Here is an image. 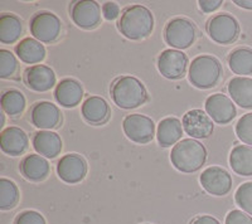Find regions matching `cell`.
<instances>
[{
    "instance_id": "33",
    "label": "cell",
    "mask_w": 252,
    "mask_h": 224,
    "mask_svg": "<svg viewBox=\"0 0 252 224\" xmlns=\"http://www.w3.org/2000/svg\"><path fill=\"white\" fill-rule=\"evenodd\" d=\"M14 224H46V221L40 213L35 210H26L15 218Z\"/></svg>"
},
{
    "instance_id": "8",
    "label": "cell",
    "mask_w": 252,
    "mask_h": 224,
    "mask_svg": "<svg viewBox=\"0 0 252 224\" xmlns=\"http://www.w3.org/2000/svg\"><path fill=\"white\" fill-rule=\"evenodd\" d=\"M123 130L126 138L136 144H148L155 136L154 121L141 113L126 116L123 121Z\"/></svg>"
},
{
    "instance_id": "19",
    "label": "cell",
    "mask_w": 252,
    "mask_h": 224,
    "mask_svg": "<svg viewBox=\"0 0 252 224\" xmlns=\"http://www.w3.org/2000/svg\"><path fill=\"white\" fill-rule=\"evenodd\" d=\"M83 97V88L78 81L64 78L56 86L55 98L63 107H75Z\"/></svg>"
},
{
    "instance_id": "31",
    "label": "cell",
    "mask_w": 252,
    "mask_h": 224,
    "mask_svg": "<svg viewBox=\"0 0 252 224\" xmlns=\"http://www.w3.org/2000/svg\"><path fill=\"white\" fill-rule=\"evenodd\" d=\"M18 69V62L15 56L10 51H0V77L9 78L15 75Z\"/></svg>"
},
{
    "instance_id": "3",
    "label": "cell",
    "mask_w": 252,
    "mask_h": 224,
    "mask_svg": "<svg viewBox=\"0 0 252 224\" xmlns=\"http://www.w3.org/2000/svg\"><path fill=\"white\" fill-rule=\"evenodd\" d=\"M112 101L125 110L136 109L148 100V92L140 80L134 76H121L112 82L110 88Z\"/></svg>"
},
{
    "instance_id": "10",
    "label": "cell",
    "mask_w": 252,
    "mask_h": 224,
    "mask_svg": "<svg viewBox=\"0 0 252 224\" xmlns=\"http://www.w3.org/2000/svg\"><path fill=\"white\" fill-rule=\"evenodd\" d=\"M188 67V57L178 49H165L158 57V69L168 80L183 77Z\"/></svg>"
},
{
    "instance_id": "14",
    "label": "cell",
    "mask_w": 252,
    "mask_h": 224,
    "mask_svg": "<svg viewBox=\"0 0 252 224\" xmlns=\"http://www.w3.org/2000/svg\"><path fill=\"white\" fill-rule=\"evenodd\" d=\"M61 111L55 104L40 101L33 105L31 110V121L35 127L42 130H52L61 124Z\"/></svg>"
},
{
    "instance_id": "17",
    "label": "cell",
    "mask_w": 252,
    "mask_h": 224,
    "mask_svg": "<svg viewBox=\"0 0 252 224\" xmlns=\"http://www.w3.org/2000/svg\"><path fill=\"white\" fill-rule=\"evenodd\" d=\"M29 145L28 135L24 130L17 126L6 127L0 135V147L4 154L10 156L22 155Z\"/></svg>"
},
{
    "instance_id": "23",
    "label": "cell",
    "mask_w": 252,
    "mask_h": 224,
    "mask_svg": "<svg viewBox=\"0 0 252 224\" xmlns=\"http://www.w3.org/2000/svg\"><path fill=\"white\" fill-rule=\"evenodd\" d=\"M20 171L28 180L40 181L49 174V163L44 156L31 154L20 163Z\"/></svg>"
},
{
    "instance_id": "15",
    "label": "cell",
    "mask_w": 252,
    "mask_h": 224,
    "mask_svg": "<svg viewBox=\"0 0 252 224\" xmlns=\"http://www.w3.org/2000/svg\"><path fill=\"white\" fill-rule=\"evenodd\" d=\"M24 81L27 86L37 92H46L56 84V75L53 69L44 64H35L26 69Z\"/></svg>"
},
{
    "instance_id": "29",
    "label": "cell",
    "mask_w": 252,
    "mask_h": 224,
    "mask_svg": "<svg viewBox=\"0 0 252 224\" xmlns=\"http://www.w3.org/2000/svg\"><path fill=\"white\" fill-rule=\"evenodd\" d=\"M19 201V190L14 181L6 178L0 179V208L8 210L14 208Z\"/></svg>"
},
{
    "instance_id": "1",
    "label": "cell",
    "mask_w": 252,
    "mask_h": 224,
    "mask_svg": "<svg viewBox=\"0 0 252 224\" xmlns=\"http://www.w3.org/2000/svg\"><path fill=\"white\" fill-rule=\"evenodd\" d=\"M119 30L124 37L139 40L148 37L154 29V17L144 5L127 6L119 20Z\"/></svg>"
},
{
    "instance_id": "4",
    "label": "cell",
    "mask_w": 252,
    "mask_h": 224,
    "mask_svg": "<svg viewBox=\"0 0 252 224\" xmlns=\"http://www.w3.org/2000/svg\"><path fill=\"white\" fill-rule=\"evenodd\" d=\"M222 66L213 56L202 55L195 57L189 66V81L197 88H212L220 81Z\"/></svg>"
},
{
    "instance_id": "25",
    "label": "cell",
    "mask_w": 252,
    "mask_h": 224,
    "mask_svg": "<svg viewBox=\"0 0 252 224\" xmlns=\"http://www.w3.org/2000/svg\"><path fill=\"white\" fill-rule=\"evenodd\" d=\"M229 165L241 176H252V146L237 145L229 154Z\"/></svg>"
},
{
    "instance_id": "18",
    "label": "cell",
    "mask_w": 252,
    "mask_h": 224,
    "mask_svg": "<svg viewBox=\"0 0 252 224\" xmlns=\"http://www.w3.org/2000/svg\"><path fill=\"white\" fill-rule=\"evenodd\" d=\"M33 147L39 155L53 159L62 151V140L51 130H40L33 136Z\"/></svg>"
},
{
    "instance_id": "6",
    "label": "cell",
    "mask_w": 252,
    "mask_h": 224,
    "mask_svg": "<svg viewBox=\"0 0 252 224\" xmlns=\"http://www.w3.org/2000/svg\"><path fill=\"white\" fill-rule=\"evenodd\" d=\"M29 29L34 39L40 43H52L60 37L62 24L60 18L53 13L39 12L32 17Z\"/></svg>"
},
{
    "instance_id": "5",
    "label": "cell",
    "mask_w": 252,
    "mask_h": 224,
    "mask_svg": "<svg viewBox=\"0 0 252 224\" xmlns=\"http://www.w3.org/2000/svg\"><path fill=\"white\" fill-rule=\"evenodd\" d=\"M195 35V26L187 18H174L166 24L164 29L166 44L175 49H186L192 46Z\"/></svg>"
},
{
    "instance_id": "37",
    "label": "cell",
    "mask_w": 252,
    "mask_h": 224,
    "mask_svg": "<svg viewBox=\"0 0 252 224\" xmlns=\"http://www.w3.org/2000/svg\"><path fill=\"white\" fill-rule=\"evenodd\" d=\"M190 224H220L218 219L212 216H198L195 217Z\"/></svg>"
},
{
    "instance_id": "24",
    "label": "cell",
    "mask_w": 252,
    "mask_h": 224,
    "mask_svg": "<svg viewBox=\"0 0 252 224\" xmlns=\"http://www.w3.org/2000/svg\"><path fill=\"white\" fill-rule=\"evenodd\" d=\"M15 53L22 62L27 64L39 63L46 57V48L34 38H24L15 46Z\"/></svg>"
},
{
    "instance_id": "12",
    "label": "cell",
    "mask_w": 252,
    "mask_h": 224,
    "mask_svg": "<svg viewBox=\"0 0 252 224\" xmlns=\"http://www.w3.org/2000/svg\"><path fill=\"white\" fill-rule=\"evenodd\" d=\"M206 112L215 122L220 125H226L236 117V106L228 96L223 93H215L206 100Z\"/></svg>"
},
{
    "instance_id": "36",
    "label": "cell",
    "mask_w": 252,
    "mask_h": 224,
    "mask_svg": "<svg viewBox=\"0 0 252 224\" xmlns=\"http://www.w3.org/2000/svg\"><path fill=\"white\" fill-rule=\"evenodd\" d=\"M198 4L204 13H212L217 10L223 3L220 0H201Z\"/></svg>"
},
{
    "instance_id": "2",
    "label": "cell",
    "mask_w": 252,
    "mask_h": 224,
    "mask_svg": "<svg viewBox=\"0 0 252 224\" xmlns=\"http://www.w3.org/2000/svg\"><path fill=\"white\" fill-rule=\"evenodd\" d=\"M207 160V150L195 139H184L174 145L170 152L173 167L182 172L198 171Z\"/></svg>"
},
{
    "instance_id": "26",
    "label": "cell",
    "mask_w": 252,
    "mask_h": 224,
    "mask_svg": "<svg viewBox=\"0 0 252 224\" xmlns=\"http://www.w3.org/2000/svg\"><path fill=\"white\" fill-rule=\"evenodd\" d=\"M228 66L238 77L252 75V49L242 47L232 51L228 56Z\"/></svg>"
},
{
    "instance_id": "13",
    "label": "cell",
    "mask_w": 252,
    "mask_h": 224,
    "mask_svg": "<svg viewBox=\"0 0 252 224\" xmlns=\"http://www.w3.org/2000/svg\"><path fill=\"white\" fill-rule=\"evenodd\" d=\"M57 174L67 184L80 183L87 174L86 160L78 154H67L58 161Z\"/></svg>"
},
{
    "instance_id": "27",
    "label": "cell",
    "mask_w": 252,
    "mask_h": 224,
    "mask_svg": "<svg viewBox=\"0 0 252 224\" xmlns=\"http://www.w3.org/2000/svg\"><path fill=\"white\" fill-rule=\"evenodd\" d=\"M23 26L14 14H3L0 17V42L3 44L15 43L22 35Z\"/></svg>"
},
{
    "instance_id": "21",
    "label": "cell",
    "mask_w": 252,
    "mask_h": 224,
    "mask_svg": "<svg viewBox=\"0 0 252 224\" xmlns=\"http://www.w3.org/2000/svg\"><path fill=\"white\" fill-rule=\"evenodd\" d=\"M183 135V125L177 117H165L159 122L157 130V139L159 145L169 147L177 145Z\"/></svg>"
},
{
    "instance_id": "22",
    "label": "cell",
    "mask_w": 252,
    "mask_h": 224,
    "mask_svg": "<svg viewBox=\"0 0 252 224\" xmlns=\"http://www.w3.org/2000/svg\"><path fill=\"white\" fill-rule=\"evenodd\" d=\"M227 89L236 105L242 109H252V78L233 77Z\"/></svg>"
},
{
    "instance_id": "32",
    "label": "cell",
    "mask_w": 252,
    "mask_h": 224,
    "mask_svg": "<svg viewBox=\"0 0 252 224\" xmlns=\"http://www.w3.org/2000/svg\"><path fill=\"white\" fill-rule=\"evenodd\" d=\"M236 135L244 144L252 146V112L245 113L236 124Z\"/></svg>"
},
{
    "instance_id": "11",
    "label": "cell",
    "mask_w": 252,
    "mask_h": 224,
    "mask_svg": "<svg viewBox=\"0 0 252 224\" xmlns=\"http://www.w3.org/2000/svg\"><path fill=\"white\" fill-rule=\"evenodd\" d=\"M183 130L190 139H207L212 135L215 125L208 113L202 110H190L183 116L182 120Z\"/></svg>"
},
{
    "instance_id": "35",
    "label": "cell",
    "mask_w": 252,
    "mask_h": 224,
    "mask_svg": "<svg viewBox=\"0 0 252 224\" xmlns=\"http://www.w3.org/2000/svg\"><path fill=\"white\" fill-rule=\"evenodd\" d=\"M102 14L105 17V19L114 20L120 15V8L114 1H106L102 5Z\"/></svg>"
},
{
    "instance_id": "7",
    "label": "cell",
    "mask_w": 252,
    "mask_h": 224,
    "mask_svg": "<svg viewBox=\"0 0 252 224\" xmlns=\"http://www.w3.org/2000/svg\"><path fill=\"white\" fill-rule=\"evenodd\" d=\"M209 37L218 44H229L240 35V24L235 17L227 13H220L209 19L207 24Z\"/></svg>"
},
{
    "instance_id": "20",
    "label": "cell",
    "mask_w": 252,
    "mask_h": 224,
    "mask_svg": "<svg viewBox=\"0 0 252 224\" xmlns=\"http://www.w3.org/2000/svg\"><path fill=\"white\" fill-rule=\"evenodd\" d=\"M83 118L91 125H101L106 122L110 116V106L106 101L98 96H90L83 101L81 107Z\"/></svg>"
},
{
    "instance_id": "30",
    "label": "cell",
    "mask_w": 252,
    "mask_h": 224,
    "mask_svg": "<svg viewBox=\"0 0 252 224\" xmlns=\"http://www.w3.org/2000/svg\"><path fill=\"white\" fill-rule=\"evenodd\" d=\"M235 200L245 213L252 216V181H247L237 188Z\"/></svg>"
},
{
    "instance_id": "34",
    "label": "cell",
    "mask_w": 252,
    "mask_h": 224,
    "mask_svg": "<svg viewBox=\"0 0 252 224\" xmlns=\"http://www.w3.org/2000/svg\"><path fill=\"white\" fill-rule=\"evenodd\" d=\"M224 224H252V217L242 210H232L226 217Z\"/></svg>"
},
{
    "instance_id": "16",
    "label": "cell",
    "mask_w": 252,
    "mask_h": 224,
    "mask_svg": "<svg viewBox=\"0 0 252 224\" xmlns=\"http://www.w3.org/2000/svg\"><path fill=\"white\" fill-rule=\"evenodd\" d=\"M71 18L81 28H94L101 20L100 5L96 1H76L72 5Z\"/></svg>"
},
{
    "instance_id": "38",
    "label": "cell",
    "mask_w": 252,
    "mask_h": 224,
    "mask_svg": "<svg viewBox=\"0 0 252 224\" xmlns=\"http://www.w3.org/2000/svg\"><path fill=\"white\" fill-rule=\"evenodd\" d=\"M233 3L237 6H241V8L252 9V0H235Z\"/></svg>"
},
{
    "instance_id": "9",
    "label": "cell",
    "mask_w": 252,
    "mask_h": 224,
    "mask_svg": "<svg viewBox=\"0 0 252 224\" xmlns=\"http://www.w3.org/2000/svg\"><path fill=\"white\" fill-rule=\"evenodd\" d=\"M203 189L208 194L223 196L232 189V176L229 172L220 167H209L199 176Z\"/></svg>"
},
{
    "instance_id": "28",
    "label": "cell",
    "mask_w": 252,
    "mask_h": 224,
    "mask_svg": "<svg viewBox=\"0 0 252 224\" xmlns=\"http://www.w3.org/2000/svg\"><path fill=\"white\" fill-rule=\"evenodd\" d=\"M26 105V97L18 89H8L1 95V109L12 117L23 113Z\"/></svg>"
}]
</instances>
